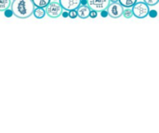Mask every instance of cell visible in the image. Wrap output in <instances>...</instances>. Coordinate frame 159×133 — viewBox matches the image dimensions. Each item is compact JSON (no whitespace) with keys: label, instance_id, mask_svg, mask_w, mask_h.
<instances>
[{"label":"cell","instance_id":"11","mask_svg":"<svg viewBox=\"0 0 159 133\" xmlns=\"http://www.w3.org/2000/svg\"><path fill=\"white\" fill-rule=\"evenodd\" d=\"M9 0H0V11H5L10 6Z\"/></svg>","mask_w":159,"mask_h":133},{"label":"cell","instance_id":"13","mask_svg":"<svg viewBox=\"0 0 159 133\" xmlns=\"http://www.w3.org/2000/svg\"><path fill=\"white\" fill-rule=\"evenodd\" d=\"M143 3L145 5H147L148 6H155V5H157L158 3V0H145Z\"/></svg>","mask_w":159,"mask_h":133},{"label":"cell","instance_id":"4","mask_svg":"<svg viewBox=\"0 0 159 133\" xmlns=\"http://www.w3.org/2000/svg\"><path fill=\"white\" fill-rule=\"evenodd\" d=\"M46 13L48 14V17L50 18H58L61 15L62 13V8L60 6L59 3L54 2V1H50V3L48 4V6L46 7Z\"/></svg>","mask_w":159,"mask_h":133},{"label":"cell","instance_id":"14","mask_svg":"<svg viewBox=\"0 0 159 133\" xmlns=\"http://www.w3.org/2000/svg\"><path fill=\"white\" fill-rule=\"evenodd\" d=\"M68 17L70 18V19H75L76 17H77V12H76V10H71V11H69L68 12Z\"/></svg>","mask_w":159,"mask_h":133},{"label":"cell","instance_id":"6","mask_svg":"<svg viewBox=\"0 0 159 133\" xmlns=\"http://www.w3.org/2000/svg\"><path fill=\"white\" fill-rule=\"evenodd\" d=\"M60 6L65 10H76L80 6V0H60Z\"/></svg>","mask_w":159,"mask_h":133},{"label":"cell","instance_id":"9","mask_svg":"<svg viewBox=\"0 0 159 133\" xmlns=\"http://www.w3.org/2000/svg\"><path fill=\"white\" fill-rule=\"evenodd\" d=\"M34 16L36 18V19H43L46 15V11L44 8H38V7H35L34 9V12H33Z\"/></svg>","mask_w":159,"mask_h":133},{"label":"cell","instance_id":"5","mask_svg":"<svg viewBox=\"0 0 159 133\" xmlns=\"http://www.w3.org/2000/svg\"><path fill=\"white\" fill-rule=\"evenodd\" d=\"M106 10H107L108 16H110L114 19H117L122 16L124 8L119 5V3L117 1H112V4L109 5V6L107 7Z\"/></svg>","mask_w":159,"mask_h":133},{"label":"cell","instance_id":"15","mask_svg":"<svg viewBox=\"0 0 159 133\" xmlns=\"http://www.w3.org/2000/svg\"><path fill=\"white\" fill-rule=\"evenodd\" d=\"M4 15H5L6 18H10V17L13 16V12H12V10L10 8H7V10L4 11Z\"/></svg>","mask_w":159,"mask_h":133},{"label":"cell","instance_id":"16","mask_svg":"<svg viewBox=\"0 0 159 133\" xmlns=\"http://www.w3.org/2000/svg\"><path fill=\"white\" fill-rule=\"evenodd\" d=\"M97 16H98V12H96V11H94V10H90L89 17H90L91 19H95V18H97Z\"/></svg>","mask_w":159,"mask_h":133},{"label":"cell","instance_id":"19","mask_svg":"<svg viewBox=\"0 0 159 133\" xmlns=\"http://www.w3.org/2000/svg\"><path fill=\"white\" fill-rule=\"evenodd\" d=\"M80 5H81V6H88V1L82 0V1H80Z\"/></svg>","mask_w":159,"mask_h":133},{"label":"cell","instance_id":"20","mask_svg":"<svg viewBox=\"0 0 159 133\" xmlns=\"http://www.w3.org/2000/svg\"><path fill=\"white\" fill-rule=\"evenodd\" d=\"M61 15H62L63 18H68V12H66V11L65 12H62Z\"/></svg>","mask_w":159,"mask_h":133},{"label":"cell","instance_id":"1","mask_svg":"<svg viewBox=\"0 0 159 133\" xmlns=\"http://www.w3.org/2000/svg\"><path fill=\"white\" fill-rule=\"evenodd\" d=\"M34 9V6L31 0H14L11 3V10L13 15L20 19L29 18Z\"/></svg>","mask_w":159,"mask_h":133},{"label":"cell","instance_id":"7","mask_svg":"<svg viewBox=\"0 0 159 133\" xmlns=\"http://www.w3.org/2000/svg\"><path fill=\"white\" fill-rule=\"evenodd\" d=\"M77 16L81 19H87L89 17V13H90V8L88 6H79L77 10Z\"/></svg>","mask_w":159,"mask_h":133},{"label":"cell","instance_id":"18","mask_svg":"<svg viewBox=\"0 0 159 133\" xmlns=\"http://www.w3.org/2000/svg\"><path fill=\"white\" fill-rule=\"evenodd\" d=\"M101 16H102V18H106V17L108 16L107 10H102V11H101Z\"/></svg>","mask_w":159,"mask_h":133},{"label":"cell","instance_id":"17","mask_svg":"<svg viewBox=\"0 0 159 133\" xmlns=\"http://www.w3.org/2000/svg\"><path fill=\"white\" fill-rule=\"evenodd\" d=\"M148 15H149L151 18H156V17L157 16V10H152V11H149Z\"/></svg>","mask_w":159,"mask_h":133},{"label":"cell","instance_id":"8","mask_svg":"<svg viewBox=\"0 0 159 133\" xmlns=\"http://www.w3.org/2000/svg\"><path fill=\"white\" fill-rule=\"evenodd\" d=\"M32 2H33L34 6L35 7H38V8L47 7L48 6V4L50 3L49 0H33Z\"/></svg>","mask_w":159,"mask_h":133},{"label":"cell","instance_id":"12","mask_svg":"<svg viewBox=\"0 0 159 133\" xmlns=\"http://www.w3.org/2000/svg\"><path fill=\"white\" fill-rule=\"evenodd\" d=\"M126 19H130L132 16H133V14H132V10L130 9V8H126V9H124L123 10V14H122Z\"/></svg>","mask_w":159,"mask_h":133},{"label":"cell","instance_id":"10","mask_svg":"<svg viewBox=\"0 0 159 133\" xmlns=\"http://www.w3.org/2000/svg\"><path fill=\"white\" fill-rule=\"evenodd\" d=\"M118 3H119V5L122 7L123 6H125V7H131V6H133L137 3V1H135V0H120Z\"/></svg>","mask_w":159,"mask_h":133},{"label":"cell","instance_id":"3","mask_svg":"<svg viewBox=\"0 0 159 133\" xmlns=\"http://www.w3.org/2000/svg\"><path fill=\"white\" fill-rule=\"evenodd\" d=\"M110 3V0H89L88 1V6L92 10L98 12L106 10Z\"/></svg>","mask_w":159,"mask_h":133},{"label":"cell","instance_id":"2","mask_svg":"<svg viewBox=\"0 0 159 133\" xmlns=\"http://www.w3.org/2000/svg\"><path fill=\"white\" fill-rule=\"evenodd\" d=\"M132 10V14L133 16H135L138 19H143L145 18L148 13H149V6L147 5H145L143 2H137L134 6Z\"/></svg>","mask_w":159,"mask_h":133}]
</instances>
